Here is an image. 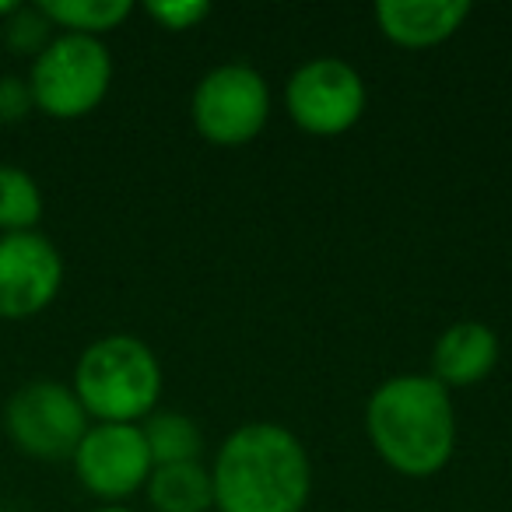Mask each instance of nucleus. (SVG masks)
<instances>
[{
  "instance_id": "f03ea898",
  "label": "nucleus",
  "mask_w": 512,
  "mask_h": 512,
  "mask_svg": "<svg viewBox=\"0 0 512 512\" xmlns=\"http://www.w3.org/2000/svg\"><path fill=\"white\" fill-rule=\"evenodd\" d=\"M365 432L379 460L397 474H439L456 449L453 393L425 372L390 376L365 400Z\"/></svg>"
},
{
  "instance_id": "f257e3e1",
  "label": "nucleus",
  "mask_w": 512,
  "mask_h": 512,
  "mask_svg": "<svg viewBox=\"0 0 512 512\" xmlns=\"http://www.w3.org/2000/svg\"><path fill=\"white\" fill-rule=\"evenodd\" d=\"M211 484L218 512H302L313 495V460L292 428L246 421L214 453Z\"/></svg>"
},
{
  "instance_id": "6e6552de",
  "label": "nucleus",
  "mask_w": 512,
  "mask_h": 512,
  "mask_svg": "<svg viewBox=\"0 0 512 512\" xmlns=\"http://www.w3.org/2000/svg\"><path fill=\"white\" fill-rule=\"evenodd\" d=\"M71 463L81 488L109 505L123 502L134 491H144L151 467H155L141 425H106V421L88 425Z\"/></svg>"
},
{
  "instance_id": "9b49d317",
  "label": "nucleus",
  "mask_w": 512,
  "mask_h": 512,
  "mask_svg": "<svg viewBox=\"0 0 512 512\" xmlns=\"http://www.w3.org/2000/svg\"><path fill=\"white\" fill-rule=\"evenodd\" d=\"M498 365V334L481 320H460L439 334L432 348V372L446 390H463L488 379Z\"/></svg>"
},
{
  "instance_id": "aec40b11",
  "label": "nucleus",
  "mask_w": 512,
  "mask_h": 512,
  "mask_svg": "<svg viewBox=\"0 0 512 512\" xmlns=\"http://www.w3.org/2000/svg\"><path fill=\"white\" fill-rule=\"evenodd\" d=\"M92 512H137V509H127V505H99V509Z\"/></svg>"
},
{
  "instance_id": "a211bd4d",
  "label": "nucleus",
  "mask_w": 512,
  "mask_h": 512,
  "mask_svg": "<svg viewBox=\"0 0 512 512\" xmlns=\"http://www.w3.org/2000/svg\"><path fill=\"white\" fill-rule=\"evenodd\" d=\"M32 109L36 106H32L29 81L18 78V74H0V127L22 123Z\"/></svg>"
},
{
  "instance_id": "0eeeda50",
  "label": "nucleus",
  "mask_w": 512,
  "mask_h": 512,
  "mask_svg": "<svg viewBox=\"0 0 512 512\" xmlns=\"http://www.w3.org/2000/svg\"><path fill=\"white\" fill-rule=\"evenodd\" d=\"M369 106L365 78L341 57H313L285 81V109L313 137L348 134Z\"/></svg>"
},
{
  "instance_id": "f3484780",
  "label": "nucleus",
  "mask_w": 512,
  "mask_h": 512,
  "mask_svg": "<svg viewBox=\"0 0 512 512\" xmlns=\"http://www.w3.org/2000/svg\"><path fill=\"white\" fill-rule=\"evenodd\" d=\"M144 15L165 32H190L204 18H211V4L204 0H151L144 4Z\"/></svg>"
},
{
  "instance_id": "ddd939ff",
  "label": "nucleus",
  "mask_w": 512,
  "mask_h": 512,
  "mask_svg": "<svg viewBox=\"0 0 512 512\" xmlns=\"http://www.w3.org/2000/svg\"><path fill=\"white\" fill-rule=\"evenodd\" d=\"M39 8L53 22V29L92 39L109 36L134 15L130 0H39Z\"/></svg>"
},
{
  "instance_id": "39448f33",
  "label": "nucleus",
  "mask_w": 512,
  "mask_h": 512,
  "mask_svg": "<svg viewBox=\"0 0 512 512\" xmlns=\"http://www.w3.org/2000/svg\"><path fill=\"white\" fill-rule=\"evenodd\" d=\"M193 130L214 148H242L271 120V88L249 64H221L197 81L190 95Z\"/></svg>"
},
{
  "instance_id": "f8f14e48",
  "label": "nucleus",
  "mask_w": 512,
  "mask_h": 512,
  "mask_svg": "<svg viewBox=\"0 0 512 512\" xmlns=\"http://www.w3.org/2000/svg\"><path fill=\"white\" fill-rule=\"evenodd\" d=\"M144 495H148L155 512H211L214 509L211 467H204L200 460L151 467Z\"/></svg>"
},
{
  "instance_id": "7ed1b4c3",
  "label": "nucleus",
  "mask_w": 512,
  "mask_h": 512,
  "mask_svg": "<svg viewBox=\"0 0 512 512\" xmlns=\"http://www.w3.org/2000/svg\"><path fill=\"white\" fill-rule=\"evenodd\" d=\"M71 390L92 421L141 425L162 397V362L134 334L95 337L78 355Z\"/></svg>"
},
{
  "instance_id": "4468645a",
  "label": "nucleus",
  "mask_w": 512,
  "mask_h": 512,
  "mask_svg": "<svg viewBox=\"0 0 512 512\" xmlns=\"http://www.w3.org/2000/svg\"><path fill=\"white\" fill-rule=\"evenodd\" d=\"M141 432L155 467H165V463H193L204 453V435H200V425L190 414L155 411L141 421Z\"/></svg>"
},
{
  "instance_id": "dca6fc26",
  "label": "nucleus",
  "mask_w": 512,
  "mask_h": 512,
  "mask_svg": "<svg viewBox=\"0 0 512 512\" xmlns=\"http://www.w3.org/2000/svg\"><path fill=\"white\" fill-rule=\"evenodd\" d=\"M53 36H57V29H53V22L43 15L39 4H18L15 15L4 22V39H8V46L32 60L53 43Z\"/></svg>"
},
{
  "instance_id": "423d86ee",
  "label": "nucleus",
  "mask_w": 512,
  "mask_h": 512,
  "mask_svg": "<svg viewBox=\"0 0 512 512\" xmlns=\"http://www.w3.org/2000/svg\"><path fill=\"white\" fill-rule=\"evenodd\" d=\"M92 418L74 390L57 379H32L18 386L4 407V428L18 453L32 460H71Z\"/></svg>"
},
{
  "instance_id": "1a4fd4ad",
  "label": "nucleus",
  "mask_w": 512,
  "mask_h": 512,
  "mask_svg": "<svg viewBox=\"0 0 512 512\" xmlns=\"http://www.w3.org/2000/svg\"><path fill=\"white\" fill-rule=\"evenodd\" d=\"M64 256L43 232L0 235V320H32L57 302Z\"/></svg>"
},
{
  "instance_id": "2eb2a0df",
  "label": "nucleus",
  "mask_w": 512,
  "mask_h": 512,
  "mask_svg": "<svg viewBox=\"0 0 512 512\" xmlns=\"http://www.w3.org/2000/svg\"><path fill=\"white\" fill-rule=\"evenodd\" d=\"M43 190L22 165L0 162V235L36 232L43 221Z\"/></svg>"
},
{
  "instance_id": "6ab92c4d",
  "label": "nucleus",
  "mask_w": 512,
  "mask_h": 512,
  "mask_svg": "<svg viewBox=\"0 0 512 512\" xmlns=\"http://www.w3.org/2000/svg\"><path fill=\"white\" fill-rule=\"evenodd\" d=\"M15 11H18V0H0V22H8Z\"/></svg>"
},
{
  "instance_id": "9d476101",
  "label": "nucleus",
  "mask_w": 512,
  "mask_h": 512,
  "mask_svg": "<svg viewBox=\"0 0 512 512\" xmlns=\"http://www.w3.org/2000/svg\"><path fill=\"white\" fill-rule=\"evenodd\" d=\"M470 18L467 0H379L376 25L400 50H432Z\"/></svg>"
},
{
  "instance_id": "20e7f679",
  "label": "nucleus",
  "mask_w": 512,
  "mask_h": 512,
  "mask_svg": "<svg viewBox=\"0 0 512 512\" xmlns=\"http://www.w3.org/2000/svg\"><path fill=\"white\" fill-rule=\"evenodd\" d=\"M32 106L50 120H81L106 102L113 57L102 39L57 32L29 67Z\"/></svg>"
}]
</instances>
